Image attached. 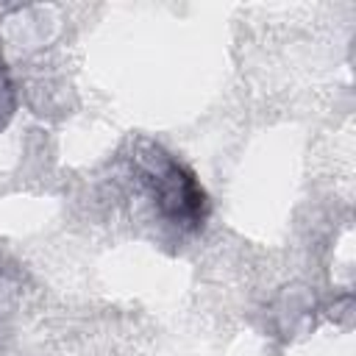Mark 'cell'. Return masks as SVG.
<instances>
[{
	"instance_id": "1",
	"label": "cell",
	"mask_w": 356,
	"mask_h": 356,
	"mask_svg": "<svg viewBox=\"0 0 356 356\" xmlns=\"http://www.w3.org/2000/svg\"><path fill=\"white\" fill-rule=\"evenodd\" d=\"M150 181L156 189V200L164 217H170L172 222L181 225H197L206 217V192L200 189L197 178L178 164L175 159L161 153V164L156 170H150Z\"/></svg>"
}]
</instances>
